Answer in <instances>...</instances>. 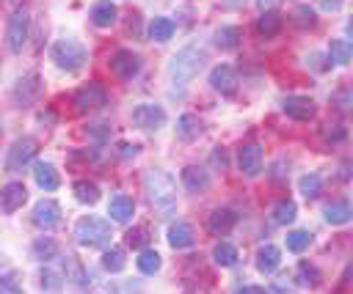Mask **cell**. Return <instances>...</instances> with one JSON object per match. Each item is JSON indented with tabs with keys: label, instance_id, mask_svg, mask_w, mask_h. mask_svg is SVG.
Masks as SVG:
<instances>
[{
	"label": "cell",
	"instance_id": "6da1fadb",
	"mask_svg": "<svg viewBox=\"0 0 353 294\" xmlns=\"http://www.w3.org/2000/svg\"><path fill=\"white\" fill-rule=\"evenodd\" d=\"M144 187L149 193V204L157 212V217H171L176 209V184L174 179L160 171V168H149L144 176Z\"/></svg>",
	"mask_w": 353,
	"mask_h": 294
},
{
	"label": "cell",
	"instance_id": "7a4b0ae2",
	"mask_svg": "<svg viewBox=\"0 0 353 294\" xmlns=\"http://www.w3.org/2000/svg\"><path fill=\"white\" fill-rule=\"evenodd\" d=\"M205 61H207L205 47H199V45H188V47H183L180 53H176V56L171 58V64H168L171 83H174L176 88L188 86V83H191V80H194V77L202 72Z\"/></svg>",
	"mask_w": 353,
	"mask_h": 294
},
{
	"label": "cell",
	"instance_id": "3957f363",
	"mask_svg": "<svg viewBox=\"0 0 353 294\" xmlns=\"http://www.w3.org/2000/svg\"><path fill=\"white\" fill-rule=\"evenodd\" d=\"M75 236L86 247H105L111 242V223L102 217H80L75 225Z\"/></svg>",
	"mask_w": 353,
	"mask_h": 294
},
{
	"label": "cell",
	"instance_id": "277c9868",
	"mask_svg": "<svg viewBox=\"0 0 353 294\" xmlns=\"http://www.w3.org/2000/svg\"><path fill=\"white\" fill-rule=\"evenodd\" d=\"M53 61L61 69L75 72V69H80L86 64V47L80 42H75V39H61V42L53 45Z\"/></svg>",
	"mask_w": 353,
	"mask_h": 294
},
{
	"label": "cell",
	"instance_id": "5b68a950",
	"mask_svg": "<svg viewBox=\"0 0 353 294\" xmlns=\"http://www.w3.org/2000/svg\"><path fill=\"white\" fill-rule=\"evenodd\" d=\"M28 31H31V14L28 9H17L9 20V28H6V42H9V50L12 53H20L28 42Z\"/></svg>",
	"mask_w": 353,
	"mask_h": 294
},
{
	"label": "cell",
	"instance_id": "8992f818",
	"mask_svg": "<svg viewBox=\"0 0 353 294\" xmlns=\"http://www.w3.org/2000/svg\"><path fill=\"white\" fill-rule=\"evenodd\" d=\"M36 140L34 138H20V140H14V146L9 149V157H6V171L9 173H17V171H23L34 157H36Z\"/></svg>",
	"mask_w": 353,
	"mask_h": 294
},
{
	"label": "cell",
	"instance_id": "52a82bcc",
	"mask_svg": "<svg viewBox=\"0 0 353 294\" xmlns=\"http://www.w3.org/2000/svg\"><path fill=\"white\" fill-rule=\"evenodd\" d=\"M133 121H135V127H141V130H146V132H155V130H160V127L166 124V110H163L160 105L144 102V105H138V108L133 110Z\"/></svg>",
	"mask_w": 353,
	"mask_h": 294
},
{
	"label": "cell",
	"instance_id": "ba28073f",
	"mask_svg": "<svg viewBox=\"0 0 353 294\" xmlns=\"http://www.w3.org/2000/svg\"><path fill=\"white\" fill-rule=\"evenodd\" d=\"M105 102H108V97H105V91H102L97 83H89V86H83V88L75 94V108H78L80 113H91V110H100V108H105Z\"/></svg>",
	"mask_w": 353,
	"mask_h": 294
},
{
	"label": "cell",
	"instance_id": "9c48e42d",
	"mask_svg": "<svg viewBox=\"0 0 353 294\" xmlns=\"http://www.w3.org/2000/svg\"><path fill=\"white\" fill-rule=\"evenodd\" d=\"M111 69H113L122 80H133V77L141 72V58H138L133 50H119V53H113V58H111Z\"/></svg>",
	"mask_w": 353,
	"mask_h": 294
},
{
	"label": "cell",
	"instance_id": "30bf717a",
	"mask_svg": "<svg viewBox=\"0 0 353 294\" xmlns=\"http://www.w3.org/2000/svg\"><path fill=\"white\" fill-rule=\"evenodd\" d=\"M25 201H28V190L23 182H9L3 190H0V209L6 215H14Z\"/></svg>",
	"mask_w": 353,
	"mask_h": 294
},
{
	"label": "cell",
	"instance_id": "8fae6325",
	"mask_svg": "<svg viewBox=\"0 0 353 294\" xmlns=\"http://www.w3.org/2000/svg\"><path fill=\"white\" fill-rule=\"evenodd\" d=\"M34 223H36L39 228H53V225H58V223H61V206H58V201H53V198L39 201V204L34 206Z\"/></svg>",
	"mask_w": 353,
	"mask_h": 294
},
{
	"label": "cell",
	"instance_id": "7c38bea8",
	"mask_svg": "<svg viewBox=\"0 0 353 294\" xmlns=\"http://www.w3.org/2000/svg\"><path fill=\"white\" fill-rule=\"evenodd\" d=\"M238 72L229 66V64H221V66H216L213 72H210V86L216 88V91H221V94H235L238 91Z\"/></svg>",
	"mask_w": 353,
	"mask_h": 294
},
{
	"label": "cell",
	"instance_id": "4fadbf2b",
	"mask_svg": "<svg viewBox=\"0 0 353 294\" xmlns=\"http://www.w3.org/2000/svg\"><path fill=\"white\" fill-rule=\"evenodd\" d=\"M39 91H42L39 75L31 72V75H25V77L17 80V86H14V99H17L20 105H31V102L39 97Z\"/></svg>",
	"mask_w": 353,
	"mask_h": 294
},
{
	"label": "cell",
	"instance_id": "5bb4252c",
	"mask_svg": "<svg viewBox=\"0 0 353 294\" xmlns=\"http://www.w3.org/2000/svg\"><path fill=\"white\" fill-rule=\"evenodd\" d=\"M282 110H284L290 119H295V121H309V119L315 116V102L306 99V97H287V99L282 102Z\"/></svg>",
	"mask_w": 353,
	"mask_h": 294
},
{
	"label": "cell",
	"instance_id": "9a60e30c",
	"mask_svg": "<svg viewBox=\"0 0 353 294\" xmlns=\"http://www.w3.org/2000/svg\"><path fill=\"white\" fill-rule=\"evenodd\" d=\"M238 165L246 176H257L262 171V149L260 146H243L240 154H238Z\"/></svg>",
	"mask_w": 353,
	"mask_h": 294
},
{
	"label": "cell",
	"instance_id": "2e32d148",
	"mask_svg": "<svg viewBox=\"0 0 353 294\" xmlns=\"http://www.w3.org/2000/svg\"><path fill=\"white\" fill-rule=\"evenodd\" d=\"M108 215H111L116 223H130L133 215H135L133 198H127V195H113L111 204H108Z\"/></svg>",
	"mask_w": 353,
	"mask_h": 294
},
{
	"label": "cell",
	"instance_id": "e0dca14e",
	"mask_svg": "<svg viewBox=\"0 0 353 294\" xmlns=\"http://www.w3.org/2000/svg\"><path fill=\"white\" fill-rule=\"evenodd\" d=\"M168 245L171 247H191L194 245V228L183 220H176L168 225Z\"/></svg>",
	"mask_w": 353,
	"mask_h": 294
},
{
	"label": "cell",
	"instance_id": "ac0fdd59",
	"mask_svg": "<svg viewBox=\"0 0 353 294\" xmlns=\"http://www.w3.org/2000/svg\"><path fill=\"white\" fill-rule=\"evenodd\" d=\"M34 179H36V184H39L42 190H47V193L58 190V184H61L58 171H56L50 162H36V168H34Z\"/></svg>",
	"mask_w": 353,
	"mask_h": 294
},
{
	"label": "cell",
	"instance_id": "d6986e66",
	"mask_svg": "<svg viewBox=\"0 0 353 294\" xmlns=\"http://www.w3.org/2000/svg\"><path fill=\"white\" fill-rule=\"evenodd\" d=\"M199 135H202V121H199V116L185 113V116L176 119V138H180V140H196Z\"/></svg>",
	"mask_w": 353,
	"mask_h": 294
},
{
	"label": "cell",
	"instance_id": "ffe728a7",
	"mask_svg": "<svg viewBox=\"0 0 353 294\" xmlns=\"http://www.w3.org/2000/svg\"><path fill=\"white\" fill-rule=\"evenodd\" d=\"M116 17H119V9L111 3V0H100V3H94V9H91V20L100 28H111L116 23Z\"/></svg>",
	"mask_w": 353,
	"mask_h": 294
},
{
	"label": "cell",
	"instance_id": "44dd1931",
	"mask_svg": "<svg viewBox=\"0 0 353 294\" xmlns=\"http://www.w3.org/2000/svg\"><path fill=\"white\" fill-rule=\"evenodd\" d=\"M183 182H185L188 190L199 193V190H207V187H210V173H207L205 168H199V165H188V168L183 171Z\"/></svg>",
	"mask_w": 353,
	"mask_h": 294
},
{
	"label": "cell",
	"instance_id": "7402d4cb",
	"mask_svg": "<svg viewBox=\"0 0 353 294\" xmlns=\"http://www.w3.org/2000/svg\"><path fill=\"white\" fill-rule=\"evenodd\" d=\"M235 223H238V215L232 209H216L210 215V220H207V225H210L213 234H227V231L235 228Z\"/></svg>",
	"mask_w": 353,
	"mask_h": 294
},
{
	"label": "cell",
	"instance_id": "603a6c76",
	"mask_svg": "<svg viewBox=\"0 0 353 294\" xmlns=\"http://www.w3.org/2000/svg\"><path fill=\"white\" fill-rule=\"evenodd\" d=\"M279 261H282V253H279L276 245H262V247L257 250V269H260V272L271 275V272L279 267Z\"/></svg>",
	"mask_w": 353,
	"mask_h": 294
},
{
	"label": "cell",
	"instance_id": "cb8c5ba5",
	"mask_svg": "<svg viewBox=\"0 0 353 294\" xmlns=\"http://www.w3.org/2000/svg\"><path fill=\"white\" fill-rule=\"evenodd\" d=\"M279 31H282V17L276 12H262V17L257 20V34L262 39H273L279 36Z\"/></svg>",
	"mask_w": 353,
	"mask_h": 294
},
{
	"label": "cell",
	"instance_id": "d4e9b609",
	"mask_svg": "<svg viewBox=\"0 0 353 294\" xmlns=\"http://www.w3.org/2000/svg\"><path fill=\"white\" fill-rule=\"evenodd\" d=\"M350 217H353V209H350L348 201H331V204H326V220L331 225H342Z\"/></svg>",
	"mask_w": 353,
	"mask_h": 294
},
{
	"label": "cell",
	"instance_id": "484cf974",
	"mask_svg": "<svg viewBox=\"0 0 353 294\" xmlns=\"http://www.w3.org/2000/svg\"><path fill=\"white\" fill-rule=\"evenodd\" d=\"M328 58L334 61V64H348L350 58H353V42L350 39H334L331 45H328Z\"/></svg>",
	"mask_w": 353,
	"mask_h": 294
},
{
	"label": "cell",
	"instance_id": "4316f807",
	"mask_svg": "<svg viewBox=\"0 0 353 294\" xmlns=\"http://www.w3.org/2000/svg\"><path fill=\"white\" fill-rule=\"evenodd\" d=\"M149 36H152L155 42H168V39L174 36V23H171L168 17H155V20L149 23Z\"/></svg>",
	"mask_w": 353,
	"mask_h": 294
},
{
	"label": "cell",
	"instance_id": "83f0119b",
	"mask_svg": "<svg viewBox=\"0 0 353 294\" xmlns=\"http://www.w3.org/2000/svg\"><path fill=\"white\" fill-rule=\"evenodd\" d=\"M75 198L80 201V204H97L100 201V187L94 184V182H86V179H80V182H75Z\"/></svg>",
	"mask_w": 353,
	"mask_h": 294
},
{
	"label": "cell",
	"instance_id": "f1b7e54d",
	"mask_svg": "<svg viewBox=\"0 0 353 294\" xmlns=\"http://www.w3.org/2000/svg\"><path fill=\"white\" fill-rule=\"evenodd\" d=\"M135 264H138V269H141L144 275H155V272L160 269V264H163V261H160V253H157V250H149V247H146V250H141V253H138Z\"/></svg>",
	"mask_w": 353,
	"mask_h": 294
},
{
	"label": "cell",
	"instance_id": "f546056e",
	"mask_svg": "<svg viewBox=\"0 0 353 294\" xmlns=\"http://www.w3.org/2000/svg\"><path fill=\"white\" fill-rule=\"evenodd\" d=\"M240 28L238 25H227V28H221V31H216V45L218 47H224V50H232V47H238V42H240Z\"/></svg>",
	"mask_w": 353,
	"mask_h": 294
},
{
	"label": "cell",
	"instance_id": "4dcf8cb0",
	"mask_svg": "<svg viewBox=\"0 0 353 294\" xmlns=\"http://www.w3.org/2000/svg\"><path fill=\"white\" fill-rule=\"evenodd\" d=\"M213 258H216V264H221V267H232V264L238 261V247L229 245V242H218V245L213 247Z\"/></svg>",
	"mask_w": 353,
	"mask_h": 294
},
{
	"label": "cell",
	"instance_id": "1f68e13d",
	"mask_svg": "<svg viewBox=\"0 0 353 294\" xmlns=\"http://www.w3.org/2000/svg\"><path fill=\"white\" fill-rule=\"evenodd\" d=\"M34 256H36L39 261H53V258L58 256V245H56L50 236H42V239L34 242Z\"/></svg>",
	"mask_w": 353,
	"mask_h": 294
},
{
	"label": "cell",
	"instance_id": "d6a6232c",
	"mask_svg": "<svg viewBox=\"0 0 353 294\" xmlns=\"http://www.w3.org/2000/svg\"><path fill=\"white\" fill-rule=\"evenodd\" d=\"M124 264H127V258H124V250H122V247H111V250H105V256H102V267H105L108 272H122V269H124Z\"/></svg>",
	"mask_w": 353,
	"mask_h": 294
},
{
	"label": "cell",
	"instance_id": "836d02e7",
	"mask_svg": "<svg viewBox=\"0 0 353 294\" xmlns=\"http://www.w3.org/2000/svg\"><path fill=\"white\" fill-rule=\"evenodd\" d=\"M298 187H301V193H304L306 198H317L320 190H323V182H320L317 173H304L301 182H298Z\"/></svg>",
	"mask_w": 353,
	"mask_h": 294
},
{
	"label": "cell",
	"instance_id": "e575fe53",
	"mask_svg": "<svg viewBox=\"0 0 353 294\" xmlns=\"http://www.w3.org/2000/svg\"><path fill=\"white\" fill-rule=\"evenodd\" d=\"M293 220H295V204H293V201H279V204L273 206V223L287 225V223H293Z\"/></svg>",
	"mask_w": 353,
	"mask_h": 294
},
{
	"label": "cell",
	"instance_id": "d590c367",
	"mask_svg": "<svg viewBox=\"0 0 353 294\" xmlns=\"http://www.w3.org/2000/svg\"><path fill=\"white\" fill-rule=\"evenodd\" d=\"M309 245H312V234L309 231H290L287 234V247L293 253H304Z\"/></svg>",
	"mask_w": 353,
	"mask_h": 294
},
{
	"label": "cell",
	"instance_id": "8d00e7d4",
	"mask_svg": "<svg viewBox=\"0 0 353 294\" xmlns=\"http://www.w3.org/2000/svg\"><path fill=\"white\" fill-rule=\"evenodd\" d=\"M293 17H295V25H301V28H315V23H317V17H315V9H312V6H306V3L295 6Z\"/></svg>",
	"mask_w": 353,
	"mask_h": 294
},
{
	"label": "cell",
	"instance_id": "74e56055",
	"mask_svg": "<svg viewBox=\"0 0 353 294\" xmlns=\"http://www.w3.org/2000/svg\"><path fill=\"white\" fill-rule=\"evenodd\" d=\"M0 294H23V283H20L17 272L0 275Z\"/></svg>",
	"mask_w": 353,
	"mask_h": 294
},
{
	"label": "cell",
	"instance_id": "f35d334b",
	"mask_svg": "<svg viewBox=\"0 0 353 294\" xmlns=\"http://www.w3.org/2000/svg\"><path fill=\"white\" fill-rule=\"evenodd\" d=\"M298 275H301V283H304V286H317V283H320V272H317L312 264H306V261H301Z\"/></svg>",
	"mask_w": 353,
	"mask_h": 294
},
{
	"label": "cell",
	"instance_id": "ab89813d",
	"mask_svg": "<svg viewBox=\"0 0 353 294\" xmlns=\"http://www.w3.org/2000/svg\"><path fill=\"white\" fill-rule=\"evenodd\" d=\"M67 275L64 272H58V269H50V267H45V272H42V286L45 289H50V291H56L58 286H61V280H64Z\"/></svg>",
	"mask_w": 353,
	"mask_h": 294
},
{
	"label": "cell",
	"instance_id": "60d3db41",
	"mask_svg": "<svg viewBox=\"0 0 353 294\" xmlns=\"http://www.w3.org/2000/svg\"><path fill=\"white\" fill-rule=\"evenodd\" d=\"M146 239H149V236H146V228H138V231H130V234H127V242H130L133 247H141Z\"/></svg>",
	"mask_w": 353,
	"mask_h": 294
},
{
	"label": "cell",
	"instance_id": "b9f144b4",
	"mask_svg": "<svg viewBox=\"0 0 353 294\" xmlns=\"http://www.w3.org/2000/svg\"><path fill=\"white\" fill-rule=\"evenodd\" d=\"M326 140H331V143L345 140V130H342V127H337V124H334V127L328 124V130H326Z\"/></svg>",
	"mask_w": 353,
	"mask_h": 294
},
{
	"label": "cell",
	"instance_id": "7bdbcfd3",
	"mask_svg": "<svg viewBox=\"0 0 353 294\" xmlns=\"http://www.w3.org/2000/svg\"><path fill=\"white\" fill-rule=\"evenodd\" d=\"M235 294H268L262 286H240Z\"/></svg>",
	"mask_w": 353,
	"mask_h": 294
},
{
	"label": "cell",
	"instance_id": "ee69618b",
	"mask_svg": "<svg viewBox=\"0 0 353 294\" xmlns=\"http://www.w3.org/2000/svg\"><path fill=\"white\" fill-rule=\"evenodd\" d=\"M320 6H323L326 12H337V9L342 6V0H320Z\"/></svg>",
	"mask_w": 353,
	"mask_h": 294
},
{
	"label": "cell",
	"instance_id": "f6af8a7d",
	"mask_svg": "<svg viewBox=\"0 0 353 294\" xmlns=\"http://www.w3.org/2000/svg\"><path fill=\"white\" fill-rule=\"evenodd\" d=\"M122 154H124V157H130V154H135V146H127V143H124V146H122Z\"/></svg>",
	"mask_w": 353,
	"mask_h": 294
},
{
	"label": "cell",
	"instance_id": "bcb514c9",
	"mask_svg": "<svg viewBox=\"0 0 353 294\" xmlns=\"http://www.w3.org/2000/svg\"><path fill=\"white\" fill-rule=\"evenodd\" d=\"M224 3H227V6H243L246 0H224Z\"/></svg>",
	"mask_w": 353,
	"mask_h": 294
},
{
	"label": "cell",
	"instance_id": "7dc6e473",
	"mask_svg": "<svg viewBox=\"0 0 353 294\" xmlns=\"http://www.w3.org/2000/svg\"><path fill=\"white\" fill-rule=\"evenodd\" d=\"M348 34H350V39H353V17L348 20Z\"/></svg>",
	"mask_w": 353,
	"mask_h": 294
},
{
	"label": "cell",
	"instance_id": "c3c4849f",
	"mask_svg": "<svg viewBox=\"0 0 353 294\" xmlns=\"http://www.w3.org/2000/svg\"><path fill=\"white\" fill-rule=\"evenodd\" d=\"M271 3H273V0H260V6H262V9H265V6H271Z\"/></svg>",
	"mask_w": 353,
	"mask_h": 294
}]
</instances>
